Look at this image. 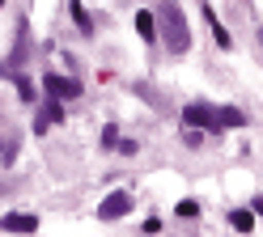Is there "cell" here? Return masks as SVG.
Segmentation results:
<instances>
[{"label": "cell", "instance_id": "cell-9", "mask_svg": "<svg viewBox=\"0 0 263 237\" xmlns=\"http://www.w3.org/2000/svg\"><path fill=\"white\" fill-rule=\"evenodd\" d=\"M229 225H234L238 233H251L255 229V212H229Z\"/></svg>", "mask_w": 263, "mask_h": 237}, {"label": "cell", "instance_id": "cell-6", "mask_svg": "<svg viewBox=\"0 0 263 237\" xmlns=\"http://www.w3.org/2000/svg\"><path fill=\"white\" fill-rule=\"evenodd\" d=\"M157 13H149V9H140L136 13V30H140V38H149L153 43V34H157V22H153Z\"/></svg>", "mask_w": 263, "mask_h": 237}, {"label": "cell", "instance_id": "cell-4", "mask_svg": "<svg viewBox=\"0 0 263 237\" xmlns=\"http://www.w3.org/2000/svg\"><path fill=\"white\" fill-rule=\"evenodd\" d=\"M43 85H47V93H51V97H77V93H81V85H77L72 76H60V72L43 76Z\"/></svg>", "mask_w": 263, "mask_h": 237}, {"label": "cell", "instance_id": "cell-8", "mask_svg": "<svg viewBox=\"0 0 263 237\" xmlns=\"http://www.w3.org/2000/svg\"><path fill=\"white\" fill-rule=\"evenodd\" d=\"M0 161H5V165L17 161V131H9V135H5V144H0Z\"/></svg>", "mask_w": 263, "mask_h": 237}, {"label": "cell", "instance_id": "cell-5", "mask_svg": "<svg viewBox=\"0 0 263 237\" xmlns=\"http://www.w3.org/2000/svg\"><path fill=\"white\" fill-rule=\"evenodd\" d=\"M0 229H5V233H34V229H39V220H34V216H26V212H9L5 220H0Z\"/></svg>", "mask_w": 263, "mask_h": 237}, {"label": "cell", "instance_id": "cell-7", "mask_svg": "<svg viewBox=\"0 0 263 237\" xmlns=\"http://www.w3.org/2000/svg\"><path fill=\"white\" fill-rule=\"evenodd\" d=\"M47 123H64V106H60V97H55V102H47V106H43V118H39V131H43Z\"/></svg>", "mask_w": 263, "mask_h": 237}, {"label": "cell", "instance_id": "cell-16", "mask_svg": "<svg viewBox=\"0 0 263 237\" xmlns=\"http://www.w3.org/2000/svg\"><path fill=\"white\" fill-rule=\"evenodd\" d=\"M255 212H259V216H263V195H259V199H255Z\"/></svg>", "mask_w": 263, "mask_h": 237}, {"label": "cell", "instance_id": "cell-10", "mask_svg": "<svg viewBox=\"0 0 263 237\" xmlns=\"http://www.w3.org/2000/svg\"><path fill=\"white\" fill-rule=\"evenodd\" d=\"M221 127H246V114L234 110V106H225V110H221Z\"/></svg>", "mask_w": 263, "mask_h": 237}, {"label": "cell", "instance_id": "cell-14", "mask_svg": "<svg viewBox=\"0 0 263 237\" xmlns=\"http://www.w3.org/2000/svg\"><path fill=\"white\" fill-rule=\"evenodd\" d=\"M174 212H178V216H195V212H200V203H195V199H183Z\"/></svg>", "mask_w": 263, "mask_h": 237}, {"label": "cell", "instance_id": "cell-1", "mask_svg": "<svg viewBox=\"0 0 263 237\" xmlns=\"http://www.w3.org/2000/svg\"><path fill=\"white\" fill-rule=\"evenodd\" d=\"M157 17H161L166 51H170V55H187V51H191V30H187V17H183V9H178V0H161Z\"/></svg>", "mask_w": 263, "mask_h": 237}, {"label": "cell", "instance_id": "cell-2", "mask_svg": "<svg viewBox=\"0 0 263 237\" xmlns=\"http://www.w3.org/2000/svg\"><path fill=\"white\" fill-rule=\"evenodd\" d=\"M132 212V195L127 191H110L102 203H98V220H119Z\"/></svg>", "mask_w": 263, "mask_h": 237}, {"label": "cell", "instance_id": "cell-17", "mask_svg": "<svg viewBox=\"0 0 263 237\" xmlns=\"http://www.w3.org/2000/svg\"><path fill=\"white\" fill-rule=\"evenodd\" d=\"M0 5H5V0H0Z\"/></svg>", "mask_w": 263, "mask_h": 237}, {"label": "cell", "instance_id": "cell-3", "mask_svg": "<svg viewBox=\"0 0 263 237\" xmlns=\"http://www.w3.org/2000/svg\"><path fill=\"white\" fill-rule=\"evenodd\" d=\"M183 123L187 127H221V110L204 106V102H191V106L183 110Z\"/></svg>", "mask_w": 263, "mask_h": 237}, {"label": "cell", "instance_id": "cell-15", "mask_svg": "<svg viewBox=\"0 0 263 237\" xmlns=\"http://www.w3.org/2000/svg\"><path fill=\"white\" fill-rule=\"evenodd\" d=\"M208 22H212V34H217V43H221V47H229V34L221 30V22H217V17H212V13H208Z\"/></svg>", "mask_w": 263, "mask_h": 237}, {"label": "cell", "instance_id": "cell-13", "mask_svg": "<svg viewBox=\"0 0 263 237\" xmlns=\"http://www.w3.org/2000/svg\"><path fill=\"white\" fill-rule=\"evenodd\" d=\"M102 144H106V148H119V127H115V123L102 131Z\"/></svg>", "mask_w": 263, "mask_h": 237}, {"label": "cell", "instance_id": "cell-12", "mask_svg": "<svg viewBox=\"0 0 263 237\" xmlns=\"http://www.w3.org/2000/svg\"><path fill=\"white\" fill-rule=\"evenodd\" d=\"M72 17H77L81 30H93V22H89V13H85V5H81V0H72Z\"/></svg>", "mask_w": 263, "mask_h": 237}, {"label": "cell", "instance_id": "cell-11", "mask_svg": "<svg viewBox=\"0 0 263 237\" xmlns=\"http://www.w3.org/2000/svg\"><path fill=\"white\" fill-rule=\"evenodd\" d=\"M13 85H17V93H22V102H34V97H39V89H34V85H30V76H17Z\"/></svg>", "mask_w": 263, "mask_h": 237}]
</instances>
